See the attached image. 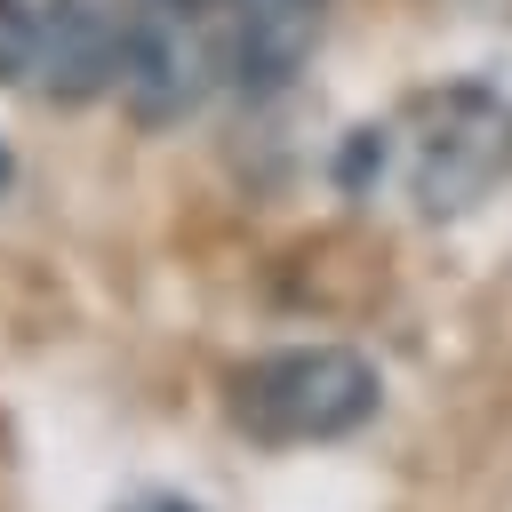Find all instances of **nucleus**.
Masks as SVG:
<instances>
[{
  "instance_id": "obj_6",
  "label": "nucleus",
  "mask_w": 512,
  "mask_h": 512,
  "mask_svg": "<svg viewBox=\"0 0 512 512\" xmlns=\"http://www.w3.org/2000/svg\"><path fill=\"white\" fill-rule=\"evenodd\" d=\"M32 32H40V0H0V80L8 88L32 80Z\"/></svg>"
},
{
  "instance_id": "obj_8",
  "label": "nucleus",
  "mask_w": 512,
  "mask_h": 512,
  "mask_svg": "<svg viewBox=\"0 0 512 512\" xmlns=\"http://www.w3.org/2000/svg\"><path fill=\"white\" fill-rule=\"evenodd\" d=\"M8 184H16V160H8V144H0V200H8Z\"/></svg>"
},
{
  "instance_id": "obj_5",
  "label": "nucleus",
  "mask_w": 512,
  "mask_h": 512,
  "mask_svg": "<svg viewBox=\"0 0 512 512\" xmlns=\"http://www.w3.org/2000/svg\"><path fill=\"white\" fill-rule=\"evenodd\" d=\"M320 24H328V0H232L224 8V88L248 104L296 88V72L320 48Z\"/></svg>"
},
{
  "instance_id": "obj_3",
  "label": "nucleus",
  "mask_w": 512,
  "mask_h": 512,
  "mask_svg": "<svg viewBox=\"0 0 512 512\" xmlns=\"http://www.w3.org/2000/svg\"><path fill=\"white\" fill-rule=\"evenodd\" d=\"M224 88V8L208 0H144L120 56V104L136 128H176Z\"/></svg>"
},
{
  "instance_id": "obj_1",
  "label": "nucleus",
  "mask_w": 512,
  "mask_h": 512,
  "mask_svg": "<svg viewBox=\"0 0 512 512\" xmlns=\"http://www.w3.org/2000/svg\"><path fill=\"white\" fill-rule=\"evenodd\" d=\"M512 176V104L488 80H448L416 88L400 112L352 128L336 184L352 200H408V216L448 224L480 208Z\"/></svg>"
},
{
  "instance_id": "obj_9",
  "label": "nucleus",
  "mask_w": 512,
  "mask_h": 512,
  "mask_svg": "<svg viewBox=\"0 0 512 512\" xmlns=\"http://www.w3.org/2000/svg\"><path fill=\"white\" fill-rule=\"evenodd\" d=\"M208 8H232V0H208Z\"/></svg>"
},
{
  "instance_id": "obj_4",
  "label": "nucleus",
  "mask_w": 512,
  "mask_h": 512,
  "mask_svg": "<svg viewBox=\"0 0 512 512\" xmlns=\"http://www.w3.org/2000/svg\"><path fill=\"white\" fill-rule=\"evenodd\" d=\"M144 0H40V32H32V96L48 104H88L104 88H120V56H128V24Z\"/></svg>"
},
{
  "instance_id": "obj_7",
  "label": "nucleus",
  "mask_w": 512,
  "mask_h": 512,
  "mask_svg": "<svg viewBox=\"0 0 512 512\" xmlns=\"http://www.w3.org/2000/svg\"><path fill=\"white\" fill-rule=\"evenodd\" d=\"M120 512H200V504H184V496H136V504H120Z\"/></svg>"
},
{
  "instance_id": "obj_2",
  "label": "nucleus",
  "mask_w": 512,
  "mask_h": 512,
  "mask_svg": "<svg viewBox=\"0 0 512 512\" xmlns=\"http://www.w3.org/2000/svg\"><path fill=\"white\" fill-rule=\"evenodd\" d=\"M384 376L352 344H288L232 376V424L264 448H320L376 424Z\"/></svg>"
}]
</instances>
